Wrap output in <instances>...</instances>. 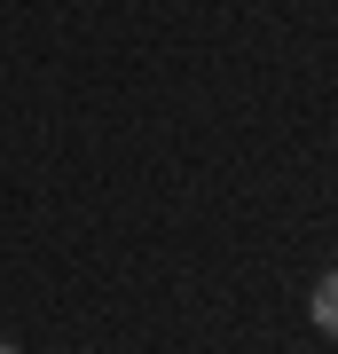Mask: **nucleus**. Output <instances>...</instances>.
<instances>
[{
    "instance_id": "nucleus-1",
    "label": "nucleus",
    "mask_w": 338,
    "mask_h": 354,
    "mask_svg": "<svg viewBox=\"0 0 338 354\" xmlns=\"http://www.w3.org/2000/svg\"><path fill=\"white\" fill-rule=\"evenodd\" d=\"M307 315H314V330H330V339H338V268H323V276H314Z\"/></svg>"
},
{
    "instance_id": "nucleus-2",
    "label": "nucleus",
    "mask_w": 338,
    "mask_h": 354,
    "mask_svg": "<svg viewBox=\"0 0 338 354\" xmlns=\"http://www.w3.org/2000/svg\"><path fill=\"white\" fill-rule=\"evenodd\" d=\"M0 354H24V346H8V339H0Z\"/></svg>"
}]
</instances>
